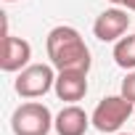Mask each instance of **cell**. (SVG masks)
<instances>
[{"instance_id": "cell-1", "label": "cell", "mask_w": 135, "mask_h": 135, "mask_svg": "<svg viewBox=\"0 0 135 135\" xmlns=\"http://www.w3.org/2000/svg\"><path fill=\"white\" fill-rule=\"evenodd\" d=\"M45 48H48L50 64L56 66L58 72H64V69L90 72V50H88L82 35H80L74 27H66V24L53 27V29L48 32Z\"/></svg>"}, {"instance_id": "cell-2", "label": "cell", "mask_w": 135, "mask_h": 135, "mask_svg": "<svg viewBox=\"0 0 135 135\" xmlns=\"http://www.w3.org/2000/svg\"><path fill=\"white\" fill-rule=\"evenodd\" d=\"M53 122L56 119H53V114H50V109L45 103L27 101L13 111L11 130H13V135H48Z\"/></svg>"}, {"instance_id": "cell-3", "label": "cell", "mask_w": 135, "mask_h": 135, "mask_svg": "<svg viewBox=\"0 0 135 135\" xmlns=\"http://www.w3.org/2000/svg\"><path fill=\"white\" fill-rule=\"evenodd\" d=\"M132 106H135V103L127 101L124 95H106V98L95 106L90 122H93V127H95L98 132H117V130L130 119Z\"/></svg>"}, {"instance_id": "cell-4", "label": "cell", "mask_w": 135, "mask_h": 135, "mask_svg": "<svg viewBox=\"0 0 135 135\" xmlns=\"http://www.w3.org/2000/svg\"><path fill=\"white\" fill-rule=\"evenodd\" d=\"M56 66L53 64H29L27 69L19 72L16 77V93L21 98H42L53 85H56Z\"/></svg>"}, {"instance_id": "cell-5", "label": "cell", "mask_w": 135, "mask_h": 135, "mask_svg": "<svg viewBox=\"0 0 135 135\" xmlns=\"http://www.w3.org/2000/svg\"><path fill=\"white\" fill-rule=\"evenodd\" d=\"M127 29H130V16L122 8H106L93 24V35L101 42H117Z\"/></svg>"}, {"instance_id": "cell-6", "label": "cell", "mask_w": 135, "mask_h": 135, "mask_svg": "<svg viewBox=\"0 0 135 135\" xmlns=\"http://www.w3.org/2000/svg\"><path fill=\"white\" fill-rule=\"evenodd\" d=\"M32 58V45L21 37H13L6 32L3 37V56H0V69L3 72H21L29 66Z\"/></svg>"}, {"instance_id": "cell-7", "label": "cell", "mask_w": 135, "mask_h": 135, "mask_svg": "<svg viewBox=\"0 0 135 135\" xmlns=\"http://www.w3.org/2000/svg\"><path fill=\"white\" fill-rule=\"evenodd\" d=\"M56 95L61 101H82L85 93H88V72H80V69H64L56 74V85H53Z\"/></svg>"}, {"instance_id": "cell-8", "label": "cell", "mask_w": 135, "mask_h": 135, "mask_svg": "<svg viewBox=\"0 0 135 135\" xmlns=\"http://www.w3.org/2000/svg\"><path fill=\"white\" fill-rule=\"evenodd\" d=\"M90 124H93V122H90V117H88V114H85V109H80L77 103L64 106V109L58 111L56 122H53V127H56V132H58V135H85Z\"/></svg>"}, {"instance_id": "cell-9", "label": "cell", "mask_w": 135, "mask_h": 135, "mask_svg": "<svg viewBox=\"0 0 135 135\" xmlns=\"http://www.w3.org/2000/svg\"><path fill=\"white\" fill-rule=\"evenodd\" d=\"M114 64L119 69H127V72L135 69V35L119 37L114 42Z\"/></svg>"}, {"instance_id": "cell-10", "label": "cell", "mask_w": 135, "mask_h": 135, "mask_svg": "<svg viewBox=\"0 0 135 135\" xmlns=\"http://www.w3.org/2000/svg\"><path fill=\"white\" fill-rule=\"evenodd\" d=\"M122 95H124L127 101H132V103H135V69L122 80Z\"/></svg>"}, {"instance_id": "cell-11", "label": "cell", "mask_w": 135, "mask_h": 135, "mask_svg": "<svg viewBox=\"0 0 135 135\" xmlns=\"http://www.w3.org/2000/svg\"><path fill=\"white\" fill-rule=\"evenodd\" d=\"M122 6H124L127 11H135V0H122Z\"/></svg>"}, {"instance_id": "cell-12", "label": "cell", "mask_w": 135, "mask_h": 135, "mask_svg": "<svg viewBox=\"0 0 135 135\" xmlns=\"http://www.w3.org/2000/svg\"><path fill=\"white\" fill-rule=\"evenodd\" d=\"M111 3H114V6H122V0H111Z\"/></svg>"}, {"instance_id": "cell-13", "label": "cell", "mask_w": 135, "mask_h": 135, "mask_svg": "<svg viewBox=\"0 0 135 135\" xmlns=\"http://www.w3.org/2000/svg\"><path fill=\"white\" fill-rule=\"evenodd\" d=\"M117 135H130V132H117Z\"/></svg>"}, {"instance_id": "cell-14", "label": "cell", "mask_w": 135, "mask_h": 135, "mask_svg": "<svg viewBox=\"0 0 135 135\" xmlns=\"http://www.w3.org/2000/svg\"><path fill=\"white\" fill-rule=\"evenodd\" d=\"M6 3H16V0H6Z\"/></svg>"}]
</instances>
